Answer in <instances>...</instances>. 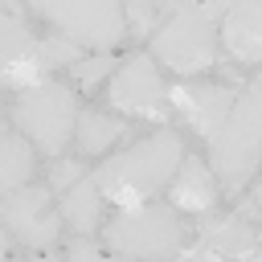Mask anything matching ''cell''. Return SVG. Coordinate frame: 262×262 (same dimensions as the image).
<instances>
[{"label": "cell", "instance_id": "cell-6", "mask_svg": "<svg viewBox=\"0 0 262 262\" xmlns=\"http://www.w3.org/2000/svg\"><path fill=\"white\" fill-rule=\"evenodd\" d=\"M29 8L82 49H111L123 37V0H29Z\"/></svg>", "mask_w": 262, "mask_h": 262}, {"label": "cell", "instance_id": "cell-15", "mask_svg": "<svg viewBox=\"0 0 262 262\" xmlns=\"http://www.w3.org/2000/svg\"><path fill=\"white\" fill-rule=\"evenodd\" d=\"M0 57H4V70L8 66H16V61H33L37 70H41V61H37V41H33V33L25 29V20L16 16V12H8L4 20H0ZM45 74V70H41Z\"/></svg>", "mask_w": 262, "mask_h": 262}, {"label": "cell", "instance_id": "cell-7", "mask_svg": "<svg viewBox=\"0 0 262 262\" xmlns=\"http://www.w3.org/2000/svg\"><path fill=\"white\" fill-rule=\"evenodd\" d=\"M4 225L33 250H45L57 237V213L49 205V188L45 184H20L12 192H4Z\"/></svg>", "mask_w": 262, "mask_h": 262}, {"label": "cell", "instance_id": "cell-1", "mask_svg": "<svg viewBox=\"0 0 262 262\" xmlns=\"http://www.w3.org/2000/svg\"><path fill=\"white\" fill-rule=\"evenodd\" d=\"M180 164H184L180 135L168 131V127H160L156 135H147L135 147H127L115 160H106L94 172V180H98L102 196H111L119 205H139L143 196H151L164 184H172V176H176Z\"/></svg>", "mask_w": 262, "mask_h": 262}, {"label": "cell", "instance_id": "cell-12", "mask_svg": "<svg viewBox=\"0 0 262 262\" xmlns=\"http://www.w3.org/2000/svg\"><path fill=\"white\" fill-rule=\"evenodd\" d=\"M172 201L180 209H188V213H209L217 205V180H213V172L205 164H196V160L180 164L176 176H172Z\"/></svg>", "mask_w": 262, "mask_h": 262}, {"label": "cell", "instance_id": "cell-22", "mask_svg": "<svg viewBox=\"0 0 262 262\" xmlns=\"http://www.w3.org/2000/svg\"><path fill=\"white\" fill-rule=\"evenodd\" d=\"M164 4V12H172V8H180V4H196V0H160Z\"/></svg>", "mask_w": 262, "mask_h": 262}, {"label": "cell", "instance_id": "cell-14", "mask_svg": "<svg viewBox=\"0 0 262 262\" xmlns=\"http://www.w3.org/2000/svg\"><path fill=\"white\" fill-rule=\"evenodd\" d=\"M33 147L37 143L29 135H16V131L4 135V143H0V188L4 192L29 184V176H33Z\"/></svg>", "mask_w": 262, "mask_h": 262}, {"label": "cell", "instance_id": "cell-11", "mask_svg": "<svg viewBox=\"0 0 262 262\" xmlns=\"http://www.w3.org/2000/svg\"><path fill=\"white\" fill-rule=\"evenodd\" d=\"M221 41L237 61H262V0H233L221 16Z\"/></svg>", "mask_w": 262, "mask_h": 262}, {"label": "cell", "instance_id": "cell-23", "mask_svg": "<svg viewBox=\"0 0 262 262\" xmlns=\"http://www.w3.org/2000/svg\"><path fill=\"white\" fill-rule=\"evenodd\" d=\"M254 258H262V233H258V242H254Z\"/></svg>", "mask_w": 262, "mask_h": 262}, {"label": "cell", "instance_id": "cell-9", "mask_svg": "<svg viewBox=\"0 0 262 262\" xmlns=\"http://www.w3.org/2000/svg\"><path fill=\"white\" fill-rule=\"evenodd\" d=\"M172 106L209 139L217 127H221V119L229 115V106H233V90L229 86H172Z\"/></svg>", "mask_w": 262, "mask_h": 262}, {"label": "cell", "instance_id": "cell-13", "mask_svg": "<svg viewBox=\"0 0 262 262\" xmlns=\"http://www.w3.org/2000/svg\"><path fill=\"white\" fill-rule=\"evenodd\" d=\"M98 205H102V188L94 176H78L66 192H61V213L78 233H90L98 225Z\"/></svg>", "mask_w": 262, "mask_h": 262}, {"label": "cell", "instance_id": "cell-8", "mask_svg": "<svg viewBox=\"0 0 262 262\" xmlns=\"http://www.w3.org/2000/svg\"><path fill=\"white\" fill-rule=\"evenodd\" d=\"M111 102L119 111H131V115H143V119H156V123H168V98H164V82L151 66V57H131L123 61V70L115 74L111 82Z\"/></svg>", "mask_w": 262, "mask_h": 262}, {"label": "cell", "instance_id": "cell-17", "mask_svg": "<svg viewBox=\"0 0 262 262\" xmlns=\"http://www.w3.org/2000/svg\"><path fill=\"white\" fill-rule=\"evenodd\" d=\"M127 12H131V37H143V33H156L164 4L160 0H127Z\"/></svg>", "mask_w": 262, "mask_h": 262}, {"label": "cell", "instance_id": "cell-3", "mask_svg": "<svg viewBox=\"0 0 262 262\" xmlns=\"http://www.w3.org/2000/svg\"><path fill=\"white\" fill-rule=\"evenodd\" d=\"M151 53L172 66L176 74H196L209 70L217 57V29L213 16H205L201 4H180L168 12V20H160L156 37H151Z\"/></svg>", "mask_w": 262, "mask_h": 262}, {"label": "cell", "instance_id": "cell-19", "mask_svg": "<svg viewBox=\"0 0 262 262\" xmlns=\"http://www.w3.org/2000/svg\"><path fill=\"white\" fill-rule=\"evenodd\" d=\"M111 66H115L111 57H90V61H74V78H78L82 86H94V82H98V78H102V74H106Z\"/></svg>", "mask_w": 262, "mask_h": 262}, {"label": "cell", "instance_id": "cell-16", "mask_svg": "<svg viewBox=\"0 0 262 262\" xmlns=\"http://www.w3.org/2000/svg\"><path fill=\"white\" fill-rule=\"evenodd\" d=\"M123 131H127V123H119V119H111V115H98V111H86V115L78 119V147H82L86 156H98V151H106Z\"/></svg>", "mask_w": 262, "mask_h": 262}, {"label": "cell", "instance_id": "cell-10", "mask_svg": "<svg viewBox=\"0 0 262 262\" xmlns=\"http://www.w3.org/2000/svg\"><path fill=\"white\" fill-rule=\"evenodd\" d=\"M254 242L258 233L246 225V217H217V221H205L201 233H196V246L188 250L192 258H242V254H254Z\"/></svg>", "mask_w": 262, "mask_h": 262}, {"label": "cell", "instance_id": "cell-2", "mask_svg": "<svg viewBox=\"0 0 262 262\" xmlns=\"http://www.w3.org/2000/svg\"><path fill=\"white\" fill-rule=\"evenodd\" d=\"M209 164L213 176L233 192L242 188L262 164V78H254L209 135Z\"/></svg>", "mask_w": 262, "mask_h": 262}, {"label": "cell", "instance_id": "cell-5", "mask_svg": "<svg viewBox=\"0 0 262 262\" xmlns=\"http://www.w3.org/2000/svg\"><path fill=\"white\" fill-rule=\"evenodd\" d=\"M184 242V225L168 205H123L106 225V246L131 258H168Z\"/></svg>", "mask_w": 262, "mask_h": 262}, {"label": "cell", "instance_id": "cell-4", "mask_svg": "<svg viewBox=\"0 0 262 262\" xmlns=\"http://www.w3.org/2000/svg\"><path fill=\"white\" fill-rule=\"evenodd\" d=\"M12 123L45 151V156H57L66 147V139L74 135V94L70 86L61 82H33L16 94L12 102Z\"/></svg>", "mask_w": 262, "mask_h": 262}, {"label": "cell", "instance_id": "cell-18", "mask_svg": "<svg viewBox=\"0 0 262 262\" xmlns=\"http://www.w3.org/2000/svg\"><path fill=\"white\" fill-rule=\"evenodd\" d=\"M78 176H86V168H82V164H74V160H57V164H53V172H49V188H53V192H66Z\"/></svg>", "mask_w": 262, "mask_h": 262}, {"label": "cell", "instance_id": "cell-21", "mask_svg": "<svg viewBox=\"0 0 262 262\" xmlns=\"http://www.w3.org/2000/svg\"><path fill=\"white\" fill-rule=\"evenodd\" d=\"M250 209H254V213H262V184L254 188V201H250Z\"/></svg>", "mask_w": 262, "mask_h": 262}, {"label": "cell", "instance_id": "cell-20", "mask_svg": "<svg viewBox=\"0 0 262 262\" xmlns=\"http://www.w3.org/2000/svg\"><path fill=\"white\" fill-rule=\"evenodd\" d=\"M66 258H78V262H82V258H98V246L86 242V237H74V242L66 246Z\"/></svg>", "mask_w": 262, "mask_h": 262}]
</instances>
